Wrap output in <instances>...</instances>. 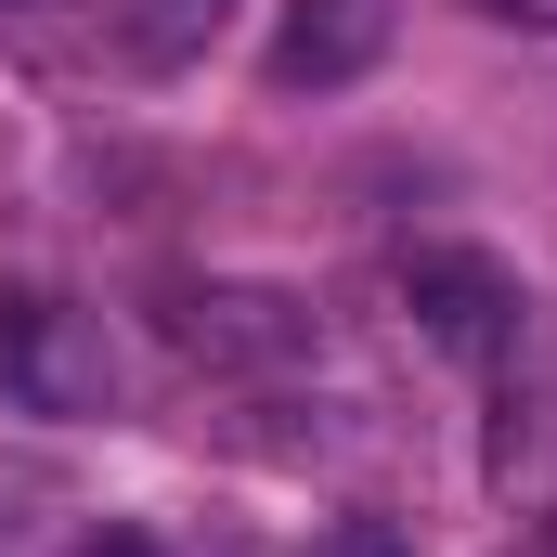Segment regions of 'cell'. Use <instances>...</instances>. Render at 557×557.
<instances>
[{
	"label": "cell",
	"mask_w": 557,
	"mask_h": 557,
	"mask_svg": "<svg viewBox=\"0 0 557 557\" xmlns=\"http://www.w3.org/2000/svg\"><path fill=\"white\" fill-rule=\"evenodd\" d=\"M0 376H13L39 416H104V403H117V337H104V311L0 298Z\"/></svg>",
	"instance_id": "1"
},
{
	"label": "cell",
	"mask_w": 557,
	"mask_h": 557,
	"mask_svg": "<svg viewBox=\"0 0 557 557\" xmlns=\"http://www.w3.org/2000/svg\"><path fill=\"white\" fill-rule=\"evenodd\" d=\"M403 311H416L428 350H454V363H506L532 298H519L506 260H480V247H416V260H403Z\"/></svg>",
	"instance_id": "2"
},
{
	"label": "cell",
	"mask_w": 557,
	"mask_h": 557,
	"mask_svg": "<svg viewBox=\"0 0 557 557\" xmlns=\"http://www.w3.org/2000/svg\"><path fill=\"white\" fill-rule=\"evenodd\" d=\"M156 324L195 350V363H298L311 350V311L285 285H169Z\"/></svg>",
	"instance_id": "3"
},
{
	"label": "cell",
	"mask_w": 557,
	"mask_h": 557,
	"mask_svg": "<svg viewBox=\"0 0 557 557\" xmlns=\"http://www.w3.org/2000/svg\"><path fill=\"white\" fill-rule=\"evenodd\" d=\"M403 0H285L273 26V91H350L376 52H389Z\"/></svg>",
	"instance_id": "4"
},
{
	"label": "cell",
	"mask_w": 557,
	"mask_h": 557,
	"mask_svg": "<svg viewBox=\"0 0 557 557\" xmlns=\"http://www.w3.org/2000/svg\"><path fill=\"white\" fill-rule=\"evenodd\" d=\"M221 13H234V0H117V52H131V65H195V52L221 39Z\"/></svg>",
	"instance_id": "5"
},
{
	"label": "cell",
	"mask_w": 557,
	"mask_h": 557,
	"mask_svg": "<svg viewBox=\"0 0 557 557\" xmlns=\"http://www.w3.org/2000/svg\"><path fill=\"white\" fill-rule=\"evenodd\" d=\"M311 557H416V532H389V519H337V532H311Z\"/></svg>",
	"instance_id": "6"
},
{
	"label": "cell",
	"mask_w": 557,
	"mask_h": 557,
	"mask_svg": "<svg viewBox=\"0 0 557 557\" xmlns=\"http://www.w3.org/2000/svg\"><path fill=\"white\" fill-rule=\"evenodd\" d=\"M480 26H519V39H557V0H467Z\"/></svg>",
	"instance_id": "7"
},
{
	"label": "cell",
	"mask_w": 557,
	"mask_h": 557,
	"mask_svg": "<svg viewBox=\"0 0 557 557\" xmlns=\"http://www.w3.org/2000/svg\"><path fill=\"white\" fill-rule=\"evenodd\" d=\"M78 557H143V545H131V532H117V545H78Z\"/></svg>",
	"instance_id": "8"
}]
</instances>
